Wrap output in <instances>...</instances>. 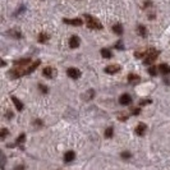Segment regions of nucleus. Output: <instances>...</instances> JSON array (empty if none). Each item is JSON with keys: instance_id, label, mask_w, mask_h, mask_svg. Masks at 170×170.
<instances>
[{"instance_id": "f257e3e1", "label": "nucleus", "mask_w": 170, "mask_h": 170, "mask_svg": "<svg viewBox=\"0 0 170 170\" xmlns=\"http://www.w3.org/2000/svg\"><path fill=\"white\" fill-rule=\"evenodd\" d=\"M159 55V51L155 50V49H150V50L144 51L142 56H143V64L146 65H150V64H154V62L156 60Z\"/></svg>"}, {"instance_id": "f03ea898", "label": "nucleus", "mask_w": 170, "mask_h": 170, "mask_svg": "<svg viewBox=\"0 0 170 170\" xmlns=\"http://www.w3.org/2000/svg\"><path fill=\"white\" fill-rule=\"evenodd\" d=\"M84 18H86L87 27L90 28V30H101V28H102V23L98 19L95 18V17L86 14V16H84Z\"/></svg>"}, {"instance_id": "7ed1b4c3", "label": "nucleus", "mask_w": 170, "mask_h": 170, "mask_svg": "<svg viewBox=\"0 0 170 170\" xmlns=\"http://www.w3.org/2000/svg\"><path fill=\"white\" fill-rule=\"evenodd\" d=\"M67 74H68V77H70V78L78 79L81 77V70L77 69V68H69L68 70H67Z\"/></svg>"}, {"instance_id": "20e7f679", "label": "nucleus", "mask_w": 170, "mask_h": 170, "mask_svg": "<svg viewBox=\"0 0 170 170\" xmlns=\"http://www.w3.org/2000/svg\"><path fill=\"white\" fill-rule=\"evenodd\" d=\"M132 102V97L128 93H123L122 96L119 97V104L120 105H129Z\"/></svg>"}, {"instance_id": "39448f33", "label": "nucleus", "mask_w": 170, "mask_h": 170, "mask_svg": "<svg viewBox=\"0 0 170 170\" xmlns=\"http://www.w3.org/2000/svg\"><path fill=\"white\" fill-rule=\"evenodd\" d=\"M120 70V65L118 64H113V65H108L105 68V72L108 73V74H115V73H118Z\"/></svg>"}, {"instance_id": "423d86ee", "label": "nucleus", "mask_w": 170, "mask_h": 170, "mask_svg": "<svg viewBox=\"0 0 170 170\" xmlns=\"http://www.w3.org/2000/svg\"><path fill=\"white\" fill-rule=\"evenodd\" d=\"M64 23H67V24H72V26H82V24H83V21L81 19V18H73V19L64 18Z\"/></svg>"}, {"instance_id": "0eeeda50", "label": "nucleus", "mask_w": 170, "mask_h": 170, "mask_svg": "<svg viewBox=\"0 0 170 170\" xmlns=\"http://www.w3.org/2000/svg\"><path fill=\"white\" fill-rule=\"evenodd\" d=\"M42 74L46 77V78H52L55 76V69L51 68V67H46V68L42 70Z\"/></svg>"}, {"instance_id": "6e6552de", "label": "nucleus", "mask_w": 170, "mask_h": 170, "mask_svg": "<svg viewBox=\"0 0 170 170\" xmlns=\"http://www.w3.org/2000/svg\"><path fill=\"white\" fill-rule=\"evenodd\" d=\"M81 44V41H79V37L78 36H72L69 38V46L72 49H77L79 46Z\"/></svg>"}, {"instance_id": "1a4fd4ad", "label": "nucleus", "mask_w": 170, "mask_h": 170, "mask_svg": "<svg viewBox=\"0 0 170 170\" xmlns=\"http://www.w3.org/2000/svg\"><path fill=\"white\" fill-rule=\"evenodd\" d=\"M146 129H147V127H146V124H143V123H141V124H138L137 127H136V132L138 136H143L144 133H146Z\"/></svg>"}, {"instance_id": "9d476101", "label": "nucleus", "mask_w": 170, "mask_h": 170, "mask_svg": "<svg viewBox=\"0 0 170 170\" xmlns=\"http://www.w3.org/2000/svg\"><path fill=\"white\" fill-rule=\"evenodd\" d=\"M74 157H76V154H74L73 151H68V152H65V155H64V161L72 162L74 160Z\"/></svg>"}, {"instance_id": "9b49d317", "label": "nucleus", "mask_w": 170, "mask_h": 170, "mask_svg": "<svg viewBox=\"0 0 170 170\" xmlns=\"http://www.w3.org/2000/svg\"><path fill=\"white\" fill-rule=\"evenodd\" d=\"M159 70L162 74H170V67L168 64H160L159 65Z\"/></svg>"}, {"instance_id": "f8f14e48", "label": "nucleus", "mask_w": 170, "mask_h": 170, "mask_svg": "<svg viewBox=\"0 0 170 170\" xmlns=\"http://www.w3.org/2000/svg\"><path fill=\"white\" fill-rule=\"evenodd\" d=\"M12 101L14 102V105H16V109H17V110H18V111H22V109H23V104H22V102H21L17 97H14V96L12 97Z\"/></svg>"}, {"instance_id": "ddd939ff", "label": "nucleus", "mask_w": 170, "mask_h": 170, "mask_svg": "<svg viewBox=\"0 0 170 170\" xmlns=\"http://www.w3.org/2000/svg\"><path fill=\"white\" fill-rule=\"evenodd\" d=\"M111 30L114 31V32L116 33V35H122L123 33V26L120 23H116V24H114V26L111 27Z\"/></svg>"}, {"instance_id": "4468645a", "label": "nucleus", "mask_w": 170, "mask_h": 170, "mask_svg": "<svg viewBox=\"0 0 170 170\" xmlns=\"http://www.w3.org/2000/svg\"><path fill=\"white\" fill-rule=\"evenodd\" d=\"M40 64H41V62H40V60H36V62H35V63H33V64H32V65H31V67H30V68H27V74H28V73H32V72H33V70H35V69H36V68H37V67H38V65H40Z\"/></svg>"}, {"instance_id": "2eb2a0df", "label": "nucleus", "mask_w": 170, "mask_h": 170, "mask_svg": "<svg viewBox=\"0 0 170 170\" xmlns=\"http://www.w3.org/2000/svg\"><path fill=\"white\" fill-rule=\"evenodd\" d=\"M101 55H102V58H106V59H110L111 58V51L110 50H108V49H102L101 50Z\"/></svg>"}, {"instance_id": "dca6fc26", "label": "nucleus", "mask_w": 170, "mask_h": 170, "mask_svg": "<svg viewBox=\"0 0 170 170\" xmlns=\"http://www.w3.org/2000/svg\"><path fill=\"white\" fill-rule=\"evenodd\" d=\"M138 35H140V36H146V35H147L146 27H144V26H138Z\"/></svg>"}, {"instance_id": "f3484780", "label": "nucleus", "mask_w": 170, "mask_h": 170, "mask_svg": "<svg viewBox=\"0 0 170 170\" xmlns=\"http://www.w3.org/2000/svg\"><path fill=\"white\" fill-rule=\"evenodd\" d=\"M113 134H114V129H113L111 127H109V128L105 130V137H106V138H111Z\"/></svg>"}, {"instance_id": "a211bd4d", "label": "nucleus", "mask_w": 170, "mask_h": 170, "mask_svg": "<svg viewBox=\"0 0 170 170\" xmlns=\"http://www.w3.org/2000/svg\"><path fill=\"white\" fill-rule=\"evenodd\" d=\"M128 81L129 82H137V81H140V77L137 76V74H132L130 73L128 76Z\"/></svg>"}, {"instance_id": "6ab92c4d", "label": "nucleus", "mask_w": 170, "mask_h": 170, "mask_svg": "<svg viewBox=\"0 0 170 170\" xmlns=\"http://www.w3.org/2000/svg\"><path fill=\"white\" fill-rule=\"evenodd\" d=\"M47 40H49V36L46 33H40V35H38V41H40V42H46Z\"/></svg>"}, {"instance_id": "aec40b11", "label": "nucleus", "mask_w": 170, "mask_h": 170, "mask_svg": "<svg viewBox=\"0 0 170 170\" xmlns=\"http://www.w3.org/2000/svg\"><path fill=\"white\" fill-rule=\"evenodd\" d=\"M6 134H8V129L1 128V132H0V137H1V140H4V138L6 137Z\"/></svg>"}, {"instance_id": "412c9836", "label": "nucleus", "mask_w": 170, "mask_h": 170, "mask_svg": "<svg viewBox=\"0 0 170 170\" xmlns=\"http://www.w3.org/2000/svg\"><path fill=\"white\" fill-rule=\"evenodd\" d=\"M148 73H150L151 76H156V74H157V72H156V68H155V67H151V68L148 69Z\"/></svg>"}, {"instance_id": "4be33fe9", "label": "nucleus", "mask_w": 170, "mask_h": 170, "mask_svg": "<svg viewBox=\"0 0 170 170\" xmlns=\"http://www.w3.org/2000/svg\"><path fill=\"white\" fill-rule=\"evenodd\" d=\"M24 140H26V136H24V134H21L18 137V140H17V143H23Z\"/></svg>"}, {"instance_id": "5701e85b", "label": "nucleus", "mask_w": 170, "mask_h": 170, "mask_svg": "<svg viewBox=\"0 0 170 170\" xmlns=\"http://www.w3.org/2000/svg\"><path fill=\"white\" fill-rule=\"evenodd\" d=\"M38 88H40V90H42V92H44V93H47V91H49V88L46 87V86H44V84H38Z\"/></svg>"}, {"instance_id": "b1692460", "label": "nucleus", "mask_w": 170, "mask_h": 170, "mask_svg": "<svg viewBox=\"0 0 170 170\" xmlns=\"http://www.w3.org/2000/svg\"><path fill=\"white\" fill-rule=\"evenodd\" d=\"M122 157H123V159H129V157H130V154H129V152H123V154H122Z\"/></svg>"}, {"instance_id": "393cba45", "label": "nucleus", "mask_w": 170, "mask_h": 170, "mask_svg": "<svg viewBox=\"0 0 170 170\" xmlns=\"http://www.w3.org/2000/svg\"><path fill=\"white\" fill-rule=\"evenodd\" d=\"M132 114L133 115H138V114H140V109H134V110H132Z\"/></svg>"}, {"instance_id": "a878e982", "label": "nucleus", "mask_w": 170, "mask_h": 170, "mask_svg": "<svg viewBox=\"0 0 170 170\" xmlns=\"http://www.w3.org/2000/svg\"><path fill=\"white\" fill-rule=\"evenodd\" d=\"M144 104H150V100H142V101H141V105H144Z\"/></svg>"}, {"instance_id": "bb28decb", "label": "nucleus", "mask_w": 170, "mask_h": 170, "mask_svg": "<svg viewBox=\"0 0 170 170\" xmlns=\"http://www.w3.org/2000/svg\"><path fill=\"white\" fill-rule=\"evenodd\" d=\"M16 170H24V168H23L22 165H18V166L16 168Z\"/></svg>"}, {"instance_id": "cd10ccee", "label": "nucleus", "mask_w": 170, "mask_h": 170, "mask_svg": "<svg viewBox=\"0 0 170 170\" xmlns=\"http://www.w3.org/2000/svg\"><path fill=\"white\" fill-rule=\"evenodd\" d=\"M6 118H13V113H6Z\"/></svg>"}]
</instances>
